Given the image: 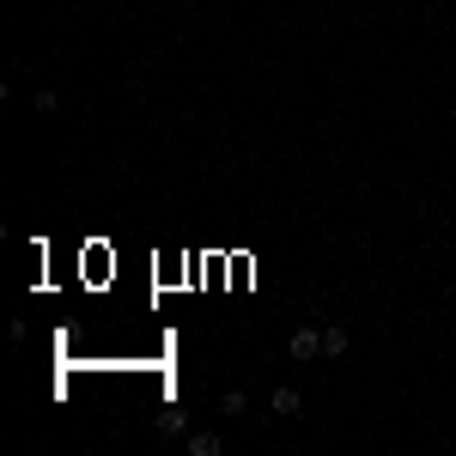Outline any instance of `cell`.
Here are the masks:
<instances>
[{"mask_svg":"<svg viewBox=\"0 0 456 456\" xmlns=\"http://www.w3.org/2000/svg\"><path fill=\"white\" fill-rule=\"evenodd\" d=\"M286 353H292V359H322V329H298V335L286 341Z\"/></svg>","mask_w":456,"mask_h":456,"instance_id":"obj_1","label":"cell"},{"mask_svg":"<svg viewBox=\"0 0 456 456\" xmlns=\"http://www.w3.org/2000/svg\"><path fill=\"white\" fill-rule=\"evenodd\" d=\"M189 432V408L183 402H165V414H159V438H183Z\"/></svg>","mask_w":456,"mask_h":456,"instance_id":"obj_2","label":"cell"},{"mask_svg":"<svg viewBox=\"0 0 456 456\" xmlns=\"http://www.w3.org/2000/svg\"><path fill=\"white\" fill-rule=\"evenodd\" d=\"M347 353V329L341 322H322V359H341Z\"/></svg>","mask_w":456,"mask_h":456,"instance_id":"obj_3","label":"cell"},{"mask_svg":"<svg viewBox=\"0 0 456 456\" xmlns=\"http://www.w3.org/2000/svg\"><path fill=\"white\" fill-rule=\"evenodd\" d=\"M268 408H274L281 420H292V414H305V395H298V389H274V402H268Z\"/></svg>","mask_w":456,"mask_h":456,"instance_id":"obj_4","label":"cell"},{"mask_svg":"<svg viewBox=\"0 0 456 456\" xmlns=\"http://www.w3.org/2000/svg\"><path fill=\"white\" fill-rule=\"evenodd\" d=\"M189 456H219V432H189Z\"/></svg>","mask_w":456,"mask_h":456,"instance_id":"obj_5","label":"cell"},{"mask_svg":"<svg viewBox=\"0 0 456 456\" xmlns=\"http://www.w3.org/2000/svg\"><path fill=\"white\" fill-rule=\"evenodd\" d=\"M219 408H225V414H244V408H249L244 389H225V395H219Z\"/></svg>","mask_w":456,"mask_h":456,"instance_id":"obj_6","label":"cell"}]
</instances>
